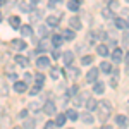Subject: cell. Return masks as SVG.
<instances>
[{"mask_svg": "<svg viewBox=\"0 0 129 129\" xmlns=\"http://www.w3.org/2000/svg\"><path fill=\"white\" fill-rule=\"evenodd\" d=\"M96 110H98V114H100V119L105 120V119H109L110 112H112V107H110V103L107 100H100L98 105H96Z\"/></svg>", "mask_w": 129, "mask_h": 129, "instance_id": "6da1fadb", "label": "cell"}, {"mask_svg": "<svg viewBox=\"0 0 129 129\" xmlns=\"http://www.w3.org/2000/svg\"><path fill=\"white\" fill-rule=\"evenodd\" d=\"M26 41L21 40V38H14V40H10V48L16 50V52H22V50H26Z\"/></svg>", "mask_w": 129, "mask_h": 129, "instance_id": "7a4b0ae2", "label": "cell"}, {"mask_svg": "<svg viewBox=\"0 0 129 129\" xmlns=\"http://www.w3.org/2000/svg\"><path fill=\"white\" fill-rule=\"evenodd\" d=\"M50 43H52V40H48L47 36H43L40 40V43H38V48H36V53H43V52H47V50H50Z\"/></svg>", "mask_w": 129, "mask_h": 129, "instance_id": "3957f363", "label": "cell"}, {"mask_svg": "<svg viewBox=\"0 0 129 129\" xmlns=\"http://www.w3.org/2000/svg\"><path fill=\"white\" fill-rule=\"evenodd\" d=\"M43 114H47V115H53L55 112H57V107H55V103L53 102H47L45 105H43Z\"/></svg>", "mask_w": 129, "mask_h": 129, "instance_id": "277c9868", "label": "cell"}, {"mask_svg": "<svg viewBox=\"0 0 129 129\" xmlns=\"http://www.w3.org/2000/svg\"><path fill=\"white\" fill-rule=\"evenodd\" d=\"M14 91H17V93L28 91V83L26 81H14Z\"/></svg>", "mask_w": 129, "mask_h": 129, "instance_id": "5b68a950", "label": "cell"}, {"mask_svg": "<svg viewBox=\"0 0 129 129\" xmlns=\"http://www.w3.org/2000/svg\"><path fill=\"white\" fill-rule=\"evenodd\" d=\"M50 66V59L48 57H45V55H40L38 59H36V67H40V69H45V67H48Z\"/></svg>", "mask_w": 129, "mask_h": 129, "instance_id": "8992f818", "label": "cell"}, {"mask_svg": "<svg viewBox=\"0 0 129 129\" xmlns=\"http://www.w3.org/2000/svg\"><path fill=\"white\" fill-rule=\"evenodd\" d=\"M69 26L72 28V29H81L83 22H81V19L78 17V16H72V17H69Z\"/></svg>", "mask_w": 129, "mask_h": 129, "instance_id": "52a82bcc", "label": "cell"}, {"mask_svg": "<svg viewBox=\"0 0 129 129\" xmlns=\"http://www.w3.org/2000/svg\"><path fill=\"white\" fill-rule=\"evenodd\" d=\"M96 78H98V69H96V67H91V69L86 72V81H88V83H93V81H96Z\"/></svg>", "mask_w": 129, "mask_h": 129, "instance_id": "ba28073f", "label": "cell"}, {"mask_svg": "<svg viewBox=\"0 0 129 129\" xmlns=\"http://www.w3.org/2000/svg\"><path fill=\"white\" fill-rule=\"evenodd\" d=\"M62 43H64V36L62 35H53L52 36V47L53 48H59Z\"/></svg>", "mask_w": 129, "mask_h": 129, "instance_id": "9c48e42d", "label": "cell"}, {"mask_svg": "<svg viewBox=\"0 0 129 129\" xmlns=\"http://www.w3.org/2000/svg\"><path fill=\"white\" fill-rule=\"evenodd\" d=\"M62 60L66 62V66H72V62H74V53H72V52H64V53H62Z\"/></svg>", "mask_w": 129, "mask_h": 129, "instance_id": "30bf717a", "label": "cell"}, {"mask_svg": "<svg viewBox=\"0 0 129 129\" xmlns=\"http://www.w3.org/2000/svg\"><path fill=\"white\" fill-rule=\"evenodd\" d=\"M86 98H89V93L83 91V93H79V95L74 98V102H76V105H83V103H86Z\"/></svg>", "mask_w": 129, "mask_h": 129, "instance_id": "8fae6325", "label": "cell"}, {"mask_svg": "<svg viewBox=\"0 0 129 129\" xmlns=\"http://www.w3.org/2000/svg\"><path fill=\"white\" fill-rule=\"evenodd\" d=\"M9 24L14 28V29H19L21 28V17H17V16H10L9 17Z\"/></svg>", "mask_w": 129, "mask_h": 129, "instance_id": "7c38bea8", "label": "cell"}, {"mask_svg": "<svg viewBox=\"0 0 129 129\" xmlns=\"http://www.w3.org/2000/svg\"><path fill=\"white\" fill-rule=\"evenodd\" d=\"M115 26H117L119 29H129V22L124 21L122 17H115Z\"/></svg>", "mask_w": 129, "mask_h": 129, "instance_id": "4fadbf2b", "label": "cell"}, {"mask_svg": "<svg viewBox=\"0 0 129 129\" xmlns=\"http://www.w3.org/2000/svg\"><path fill=\"white\" fill-rule=\"evenodd\" d=\"M19 33L22 35V36H26V38H28V36L33 35V29H31L29 24H24V26H21V28H19Z\"/></svg>", "mask_w": 129, "mask_h": 129, "instance_id": "5bb4252c", "label": "cell"}, {"mask_svg": "<svg viewBox=\"0 0 129 129\" xmlns=\"http://www.w3.org/2000/svg\"><path fill=\"white\" fill-rule=\"evenodd\" d=\"M16 64L21 66V67H28V66H29V60L26 59L24 55H17V57H16Z\"/></svg>", "mask_w": 129, "mask_h": 129, "instance_id": "9a60e30c", "label": "cell"}, {"mask_svg": "<svg viewBox=\"0 0 129 129\" xmlns=\"http://www.w3.org/2000/svg\"><path fill=\"white\" fill-rule=\"evenodd\" d=\"M115 122H117V126H120V127H127V124H129L126 115H117L115 117Z\"/></svg>", "mask_w": 129, "mask_h": 129, "instance_id": "2e32d148", "label": "cell"}, {"mask_svg": "<svg viewBox=\"0 0 129 129\" xmlns=\"http://www.w3.org/2000/svg\"><path fill=\"white\" fill-rule=\"evenodd\" d=\"M81 120L84 122V124H93V115H91V110H88V112H84L83 115H81Z\"/></svg>", "mask_w": 129, "mask_h": 129, "instance_id": "e0dca14e", "label": "cell"}, {"mask_svg": "<svg viewBox=\"0 0 129 129\" xmlns=\"http://www.w3.org/2000/svg\"><path fill=\"white\" fill-rule=\"evenodd\" d=\"M19 10L21 12H31V9H33V4H28V2H19Z\"/></svg>", "mask_w": 129, "mask_h": 129, "instance_id": "ac0fdd59", "label": "cell"}, {"mask_svg": "<svg viewBox=\"0 0 129 129\" xmlns=\"http://www.w3.org/2000/svg\"><path fill=\"white\" fill-rule=\"evenodd\" d=\"M67 9L72 10V12L79 10V0H69V2H67Z\"/></svg>", "mask_w": 129, "mask_h": 129, "instance_id": "d6986e66", "label": "cell"}, {"mask_svg": "<svg viewBox=\"0 0 129 129\" xmlns=\"http://www.w3.org/2000/svg\"><path fill=\"white\" fill-rule=\"evenodd\" d=\"M96 53L102 55V57H107V55H109V47H107V45H98V47H96Z\"/></svg>", "mask_w": 129, "mask_h": 129, "instance_id": "ffe728a7", "label": "cell"}, {"mask_svg": "<svg viewBox=\"0 0 129 129\" xmlns=\"http://www.w3.org/2000/svg\"><path fill=\"white\" fill-rule=\"evenodd\" d=\"M103 91H105V84H103V83H95V86H93V93H96V95H102V93H103Z\"/></svg>", "mask_w": 129, "mask_h": 129, "instance_id": "44dd1931", "label": "cell"}, {"mask_svg": "<svg viewBox=\"0 0 129 129\" xmlns=\"http://www.w3.org/2000/svg\"><path fill=\"white\" fill-rule=\"evenodd\" d=\"M122 57H124V53H122V50H120V48H115V50H114V53H112L114 62H120V60H122Z\"/></svg>", "mask_w": 129, "mask_h": 129, "instance_id": "7402d4cb", "label": "cell"}, {"mask_svg": "<svg viewBox=\"0 0 129 129\" xmlns=\"http://www.w3.org/2000/svg\"><path fill=\"white\" fill-rule=\"evenodd\" d=\"M66 120H67V115L66 114H57V117H55V122H57V126H64L66 124Z\"/></svg>", "mask_w": 129, "mask_h": 129, "instance_id": "603a6c76", "label": "cell"}, {"mask_svg": "<svg viewBox=\"0 0 129 129\" xmlns=\"http://www.w3.org/2000/svg\"><path fill=\"white\" fill-rule=\"evenodd\" d=\"M41 88H43V84H41V83H36V84H35V86H33V88L29 89V95H31V96L38 95V93L41 91Z\"/></svg>", "mask_w": 129, "mask_h": 129, "instance_id": "cb8c5ba5", "label": "cell"}, {"mask_svg": "<svg viewBox=\"0 0 129 129\" xmlns=\"http://www.w3.org/2000/svg\"><path fill=\"white\" fill-rule=\"evenodd\" d=\"M36 126V119H24V122H22V127H28V129H31V127H35Z\"/></svg>", "mask_w": 129, "mask_h": 129, "instance_id": "d4e9b609", "label": "cell"}, {"mask_svg": "<svg viewBox=\"0 0 129 129\" xmlns=\"http://www.w3.org/2000/svg\"><path fill=\"white\" fill-rule=\"evenodd\" d=\"M96 105H98V102L95 98H89L88 102H86V109L88 110H96Z\"/></svg>", "mask_w": 129, "mask_h": 129, "instance_id": "484cf974", "label": "cell"}, {"mask_svg": "<svg viewBox=\"0 0 129 129\" xmlns=\"http://www.w3.org/2000/svg\"><path fill=\"white\" fill-rule=\"evenodd\" d=\"M47 22H48V26H57L60 22V17H57V16H50V17H47Z\"/></svg>", "mask_w": 129, "mask_h": 129, "instance_id": "4316f807", "label": "cell"}, {"mask_svg": "<svg viewBox=\"0 0 129 129\" xmlns=\"http://www.w3.org/2000/svg\"><path fill=\"white\" fill-rule=\"evenodd\" d=\"M41 16H43V12H41L40 9H38V10H31V21H38V19H41Z\"/></svg>", "mask_w": 129, "mask_h": 129, "instance_id": "83f0119b", "label": "cell"}, {"mask_svg": "<svg viewBox=\"0 0 129 129\" xmlns=\"http://www.w3.org/2000/svg\"><path fill=\"white\" fill-rule=\"evenodd\" d=\"M62 36H64V40H67V41L74 40V31H71V29H66L64 33H62Z\"/></svg>", "mask_w": 129, "mask_h": 129, "instance_id": "f1b7e54d", "label": "cell"}, {"mask_svg": "<svg viewBox=\"0 0 129 129\" xmlns=\"http://www.w3.org/2000/svg\"><path fill=\"white\" fill-rule=\"evenodd\" d=\"M100 71H103V72H110V71H112V66L105 60V62H102V64H100Z\"/></svg>", "mask_w": 129, "mask_h": 129, "instance_id": "f546056e", "label": "cell"}, {"mask_svg": "<svg viewBox=\"0 0 129 129\" xmlns=\"http://www.w3.org/2000/svg\"><path fill=\"white\" fill-rule=\"evenodd\" d=\"M66 114H67V119H71V120H78V112H76V110H67V112H66Z\"/></svg>", "mask_w": 129, "mask_h": 129, "instance_id": "4dcf8cb0", "label": "cell"}, {"mask_svg": "<svg viewBox=\"0 0 129 129\" xmlns=\"http://www.w3.org/2000/svg\"><path fill=\"white\" fill-rule=\"evenodd\" d=\"M102 14H103V17H105V19H112V17H114V14H112V9H110V7L103 9V10H102Z\"/></svg>", "mask_w": 129, "mask_h": 129, "instance_id": "1f68e13d", "label": "cell"}, {"mask_svg": "<svg viewBox=\"0 0 129 129\" xmlns=\"http://www.w3.org/2000/svg\"><path fill=\"white\" fill-rule=\"evenodd\" d=\"M28 109H29V110H33V112H38V110H40V109H43V107H41V105L38 103V102H31Z\"/></svg>", "mask_w": 129, "mask_h": 129, "instance_id": "d6a6232c", "label": "cell"}, {"mask_svg": "<svg viewBox=\"0 0 129 129\" xmlns=\"http://www.w3.org/2000/svg\"><path fill=\"white\" fill-rule=\"evenodd\" d=\"M91 62H93V57H91V55H84V57L81 59V64H84V66H89Z\"/></svg>", "mask_w": 129, "mask_h": 129, "instance_id": "836d02e7", "label": "cell"}, {"mask_svg": "<svg viewBox=\"0 0 129 129\" xmlns=\"http://www.w3.org/2000/svg\"><path fill=\"white\" fill-rule=\"evenodd\" d=\"M38 35H40V38L47 36V26H38Z\"/></svg>", "mask_w": 129, "mask_h": 129, "instance_id": "e575fe53", "label": "cell"}, {"mask_svg": "<svg viewBox=\"0 0 129 129\" xmlns=\"http://www.w3.org/2000/svg\"><path fill=\"white\" fill-rule=\"evenodd\" d=\"M45 127H47V129H53V127H59V126H57L55 120H48V122L45 124Z\"/></svg>", "mask_w": 129, "mask_h": 129, "instance_id": "d590c367", "label": "cell"}, {"mask_svg": "<svg viewBox=\"0 0 129 129\" xmlns=\"http://www.w3.org/2000/svg\"><path fill=\"white\" fill-rule=\"evenodd\" d=\"M28 112H29V109H24V110H21L17 117H19V119H26V117H28Z\"/></svg>", "mask_w": 129, "mask_h": 129, "instance_id": "8d00e7d4", "label": "cell"}, {"mask_svg": "<svg viewBox=\"0 0 129 129\" xmlns=\"http://www.w3.org/2000/svg\"><path fill=\"white\" fill-rule=\"evenodd\" d=\"M78 72H79V71L76 69V67H69V76H71V78H76Z\"/></svg>", "mask_w": 129, "mask_h": 129, "instance_id": "74e56055", "label": "cell"}, {"mask_svg": "<svg viewBox=\"0 0 129 129\" xmlns=\"http://www.w3.org/2000/svg\"><path fill=\"white\" fill-rule=\"evenodd\" d=\"M50 76H52V79H57V78H59V69H57V67H53L52 72H50Z\"/></svg>", "mask_w": 129, "mask_h": 129, "instance_id": "f35d334b", "label": "cell"}, {"mask_svg": "<svg viewBox=\"0 0 129 129\" xmlns=\"http://www.w3.org/2000/svg\"><path fill=\"white\" fill-rule=\"evenodd\" d=\"M35 81H36V83H41V84H43V81H45L43 74H36V76H35Z\"/></svg>", "mask_w": 129, "mask_h": 129, "instance_id": "ab89813d", "label": "cell"}, {"mask_svg": "<svg viewBox=\"0 0 129 129\" xmlns=\"http://www.w3.org/2000/svg\"><path fill=\"white\" fill-rule=\"evenodd\" d=\"M109 7H110V9H112V10H117V7H119V4H117L115 0H112V2H110V4H109Z\"/></svg>", "mask_w": 129, "mask_h": 129, "instance_id": "60d3db41", "label": "cell"}, {"mask_svg": "<svg viewBox=\"0 0 129 129\" xmlns=\"http://www.w3.org/2000/svg\"><path fill=\"white\" fill-rule=\"evenodd\" d=\"M7 78H9L10 81H17V74H16V72H9V74H7Z\"/></svg>", "mask_w": 129, "mask_h": 129, "instance_id": "b9f144b4", "label": "cell"}, {"mask_svg": "<svg viewBox=\"0 0 129 129\" xmlns=\"http://www.w3.org/2000/svg\"><path fill=\"white\" fill-rule=\"evenodd\" d=\"M60 2H62V0H50V2H48V7L52 9L53 5H57V4H60Z\"/></svg>", "mask_w": 129, "mask_h": 129, "instance_id": "7bdbcfd3", "label": "cell"}, {"mask_svg": "<svg viewBox=\"0 0 129 129\" xmlns=\"http://www.w3.org/2000/svg\"><path fill=\"white\" fill-rule=\"evenodd\" d=\"M52 57H53V59H59V57H60V53L57 52V50H53V53H52Z\"/></svg>", "mask_w": 129, "mask_h": 129, "instance_id": "ee69618b", "label": "cell"}, {"mask_svg": "<svg viewBox=\"0 0 129 129\" xmlns=\"http://www.w3.org/2000/svg\"><path fill=\"white\" fill-rule=\"evenodd\" d=\"M5 2H7V5H16L14 2H17V0H5Z\"/></svg>", "mask_w": 129, "mask_h": 129, "instance_id": "f6af8a7d", "label": "cell"}, {"mask_svg": "<svg viewBox=\"0 0 129 129\" xmlns=\"http://www.w3.org/2000/svg\"><path fill=\"white\" fill-rule=\"evenodd\" d=\"M29 79H31V76H29V74H28V72H26V74H24V81L28 83V81H29Z\"/></svg>", "mask_w": 129, "mask_h": 129, "instance_id": "bcb514c9", "label": "cell"}, {"mask_svg": "<svg viewBox=\"0 0 129 129\" xmlns=\"http://www.w3.org/2000/svg\"><path fill=\"white\" fill-rule=\"evenodd\" d=\"M38 2H40V0H31V4H33V7H35V5H36Z\"/></svg>", "mask_w": 129, "mask_h": 129, "instance_id": "7dc6e473", "label": "cell"}, {"mask_svg": "<svg viewBox=\"0 0 129 129\" xmlns=\"http://www.w3.org/2000/svg\"><path fill=\"white\" fill-rule=\"evenodd\" d=\"M126 62L129 64V52H127V55H126Z\"/></svg>", "mask_w": 129, "mask_h": 129, "instance_id": "c3c4849f", "label": "cell"}, {"mask_svg": "<svg viewBox=\"0 0 129 129\" xmlns=\"http://www.w3.org/2000/svg\"><path fill=\"white\" fill-rule=\"evenodd\" d=\"M124 14H127V16H129V10H124ZM127 22H129V19H127Z\"/></svg>", "mask_w": 129, "mask_h": 129, "instance_id": "681fc988", "label": "cell"}, {"mask_svg": "<svg viewBox=\"0 0 129 129\" xmlns=\"http://www.w3.org/2000/svg\"><path fill=\"white\" fill-rule=\"evenodd\" d=\"M4 4H5V0H0V5H4Z\"/></svg>", "mask_w": 129, "mask_h": 129, "instance_id": "f907efd6", "label": "cell"}, {"mask_svg": "<svg viewBox=\"0 0 129 129\" xmlns=\"http://www.w3.org/2000/svg\"><path fill=\"white\" fill-rule=\"evenodd\" d=\"M105 2H107V5H109V4H110V2H112V0H105Z\"/></svg>", "mask_w": 129, "mask_h": 129, "instance_id": "816d5d0a", "label": "cell"}, {"mask_svg": "<svg viewBox=\"0 0 129 129\" xmlns=\"http://www.w3.org/2000/svg\"><path fill=\"white\" fill-rule=\"evenodd\" d=\"M0 22H2V14H0Z\"/></svg>", "mask_w": 129, "mask_h": 129, "instance_id": "f5cc1de1", "label": "cell"}, {"mask_svg": "<svg viewBox=\"0 0 129 129\" xmlns=\"http://www.w3.org/2000/svg\"><path fill=\"white\" fill-rule=\"evenodd\" d=\"M126 2H129V0H126Z\"/></svg>", "mask_w": 129, "mask_h": 129, "instance_id": "db71d44e", "label": "cell"}, {"mask_svg": "<svg viewBox=\"0 0 129 129\" xmlns=\"http://www.w3.org/2000/svg\"><path fill=\"white\" fill-rule=\"evenodd\" d=\"M79 2H81V0H79Z\"/></svg>", "mask_w": 129, "mask_h": 129, "instance_id": "11a10c76", "label": "cell"}]
</instances>
